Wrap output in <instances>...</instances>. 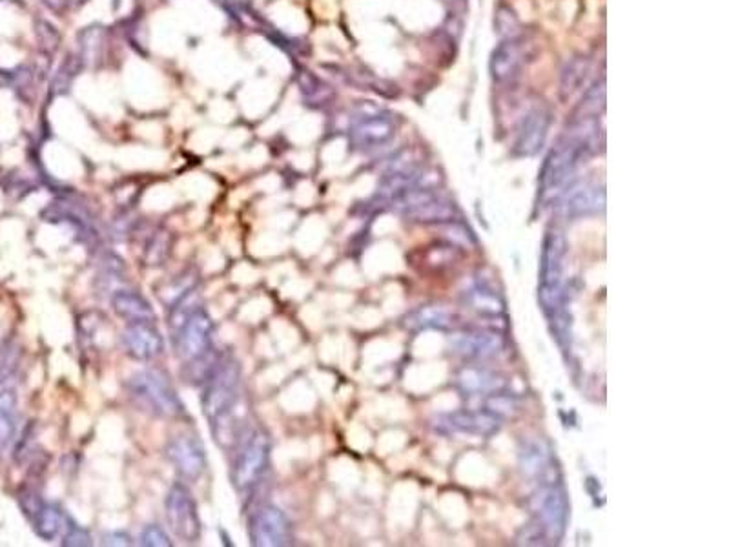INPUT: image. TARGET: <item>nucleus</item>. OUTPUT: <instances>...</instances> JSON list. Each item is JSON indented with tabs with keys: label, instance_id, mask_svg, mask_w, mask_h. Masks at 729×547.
<instances>
[{
	"label": "nucleus",
	"instance_id": "nucleus-23",
	"mask_svg": "<svg viewBox=\"0 0 729 547\" xmlns=\"http://www.w3.org/2000/svg\"><path fill=\"white\" fill-rule=\"evenodd\" d=\"M405 321L412 331L447 329L451 325L452 316L442 305H423L420 309L412 310Z\"/></svg>",
	"mask_w": 729,
	"mask_h": 547
},
{
	"label": "nucleus",
	"instance_id": "nucleus-5",
	"mask_svg": "<svg viewBox=\"0 0 729 547\" xmlns=\"http://www.w3.org/2000/svg\"><path fill=\"white\" fill-rule=\"evenodd\" d=\"M128 393L137 407L144 413L159 418H181L185 416V403L161 369H143L135 372L128 380Z\"/></svg>",
	"mask_w": 729,
	"mask_h": 547
},
{
	"label": "nucleus",
	"instance_id": "nucleus-27",
	"mask_svg": "<svg viewBox=\"0 0 729 547\" xmlns=\"http://www.w3.org/2000/svg\"><path fill=\"white\" fill-rule=\"evenodd\" d=\"M604 108H606V79L602 77L584 93V99L578 104L575 115H598L600 117Z\"/></svg>",
	"mask_w": 729,
	"mask_h": 547
},
{
	"label": "nucleus",
	"instance_id": "nucleus-2",
	"mask_svg": "<svg viewBox=\"0 0 729 547\" xmlns=\"http://www.w3.org/2000/svg\"><path fill=\"white\" fill-rule=\"evenodd\" d=\"M596 146L591 145L584 137L575 134L567 128L558 145L549 152L545 159L542 174H540V194L544 199L556 196L564 190L571 177L575 176L578 166L584 163L587 155L595 152Z\"/></svg>",
	"mask_w": 729,
	"mask_h": 547
},
{
	"label": "nucleus",
	"instance_id": "nucleus-15",
	"mask_svg": "<svg viewBox=\"0 0 729 547\" xmlns=\"http://www.w3.org/2000/svg\"><path fill=\"white\" fill-rule=\"evenodd\" d=\"M551 126V112L545 108H534L525 115L522 126L518 130V137L514 143V155L518 157H531L538 154L544 146Z\"/></svg>",
	"mask_w": 729,
	"mask_h": 547
},
{
	"label": "nucleus",
	"instance_id": "nucleus-24",
	"mask_svg": "<svg viewBox=\"0 0 729 547\" xmlns=\"http://www.w3.org/2000/svg\"><path fill=\"white\" fill-rule=\"evenodd\" d=\"M589 70H591V64L587 57H575L565 64L562 81H560V97L564 101L571 99L578 90H582Z\"/></svg>",
	"mask_w": 729,
	"mask_h": 547
},
{
	"label": "nucleus",
	"instance_id": "nucleus-28",
	"mask_svg": "<svg viewBox=\"0 0 729 547\" xmlns=\"http://www.w3.org/2000/svg\"><path fill=\"white\" fill-rule=\"evenodd\" d=\"M471 305L473 309L482 312L485 316H498L504 312V303L494 294L493 290L476 287L471 290Z\"/></svg>",
	"mask_w": 729,
	"mask_h": 547
},
{
	"label": "nucleus",
	"instance_id": "nucleus-14",
	"mask_svg": "<svg viewBox=\"0 0 729 547\" xmlns=\"http://www.w3.org/2000/svg\"><path fill=\"white\" fill-rule=\"evenodd\" d=\"M396 134L394 117L387 112L361 115L352 128V141L361 150H372L391 143Z\"/></svg>",
	"mask_w": 729,
	"mask_h": 547
},
{
	"label": "nucleus",
	"instance_id": "nucleus-19",
	"mask_svg": "<svg viewBox=\"0 0 729 547\" xmlns=\"http://www.w3.org/2000/svg\"><path fill=\"white\" fill-rule=\"evenodd\" d=\"M604 205H606L604 188L584 183V185L571 188V192L565 194L562 210L567 216H587V214H595L600 208H604Z\"/></svg>",
	"mask_w": 729,
	"mask_h": 547
},
{
	"label": "nucleus",
	"instance_id": "nucleus-4",
	"mask_svg": "<svg viewBox=\"0 0 729 547\" xmlns=\"http://www.w3.org/2000/svg\"><path fill=\"white\" fill-rule=\"evenodd\" d=\"M270 456H272L270 433L263 425L250 427L247 436L234 451V462L230 469V480L236 491L248 493L263 482L270 469Z\"/></svg>",
	"mask_w": 729,
	"mask_h": 547
},
{
	"label": "nucleus",
	"instance_id": "nucleus-21",
	"mask_svg": "<svg viewBox=\"0 0 729 547\" xmlns=\"http://www.w3.org/2000/svg\"><path fill=\"white\" fill-rule=\"evenodd\" d=\"M458 385L465 394H493L504 389V380L487 369H463L458 376Z\"/></svg>",
	"mask_w": 729,
	"mask_h": 547
},
{
	"label": "nucleus",
	"instance_id": "nucleus-16",
	"mask_svg": "<svg viewBox=\"0 0 729 547\" xmlns=\"http://www.w3.org/2000/svg\"><path fill=\"white\" fill-rule=\"evenodd\" d=\"M452 347L471 360H489L504 351L505 341L498 332L469 331L456 334Z\"/></svg>",
	"mask_w": 729,
	"mask_h": 547
},
{
	"label": "nucleus",
	"instance_id": "nucleus-17",
	"mask_svg": "<svg viewBox=\"0 0 729 547\" xmlns=\"http://www.w3.org/2000/svg\"><path fill=\"white\" fill-rule=\"evenodd\" d=\"M525 62V48L518 39H504L491 55L489 70L494 83H509L522 70Z\"/></svg>",
	"mask_w": 729,
	"mask_h": 547
},
{
	"label": "nucleus",
	"instance_id": "nucleus-29",
	"mask_svg": "<svg viewBox=\"0 0 729 547\" xmlns=\"http://www.w3.org/2000/svg\"><path fill=\"white\" fill-rule=\"evenodd\" d=\"M494 28L502 39H518L520 35V21L514 11L507 6H500L494 17Z\"/></svg>",
	"mask_w": 729,
	"mask_h": 547
},
{
	"label": "nucleus",
	"instance_id": "nucleus-11",
	"mask_svg": "<svg viewBox=\"0 0 729 547\" xmlns=\"http://www.w3.org/2000/svg\"><path fill=\"white\" fill-rule=\"evenodd\" d=\"M394 205L400 208L403 216L416 221H451L456 210L451 201L436 194L431 188L414 186L394 199Z\"/></svg>",
	"mask_w": 729,
	"mask_h": 547
},
{
	"label": "nucleus",
	"instance_id": "nucleus-18",
	"mask_svg": "<svg viewBox=\"0 0 729 547\" xmlns=\"http://www.w3.org/2000/svg\"><path fill=\"white\" fill-rule=\"evenodd\" d=\"M112 309L124 323L157 321L152 303L141 292L130 289L115 290L112 294Z\"/></svg>",
	"mask_w": 729,
	"mask_h": 547
},
{
	"label": "nucleus",
	"instance_id": "nucleus-32",
	"mask_svg": "<svg viewBox=\"0 0 729 547\" xmlns=\"http://www.w3.org/2000/svg\"><path fill=\"white\" fill-rule=\"evenodd\" d=\"M103 546H132L134 542H132V538H130V535L128 533H124V531H112V533H108V535H104L103 542H101Z\"/></svg>",
	"mask_w": 729,
	"mask_h": 547
},
{
	"label": "nucleus",
	"instance_id": "nucleus-22",
	"mask_svg": "<svg viewBox=\"0 0 729 547\" xmlns=\"http://www.w3.org/2000/svg\"><path fill=\"white\" fill-rule=\"evenodd\" d=\"M66 518L68 517H64V513L55 504H42L39 511L31 518V522L37 537L52 542L55 538L61 537L66 526Z\"/></svg>",
	"mask_w": 729,
	"mask_h": 547
},
{
	"label": "nucleus",
	"instance_id": "nucleus-6",
	"mask_svg": "<svg viewBox=\"0 0 729 547\" xmlns=\"http://www.w3.org/2000/svg\"><path fill=\"white\" fill-rule=\"evenodd\" d=\"M565 239L560 232H549L544 239L542 263H540V289L538 298L549 316L564 312Z\"/></svg>",
	"mask_w": 729,
	"mask_h": 547
},
{
	"label": "nucleus",
	"instance_id": "nucleus-1",
	"mask_svg": "<svg viewBox=\"0 0 729 547\" xmlns=\"http://www.w3.org/2000/svg\"><path fill=\"white\" fill-rule=\"evenodd\" d=\"M196 292L179 301L170 309V327L174 331V349L177 358L185 363H194L208 358L216 352L214 332L216 325L208 310L197 301Z\"/></svg>",
	"mask_w": 729,
	"mask_h": 547
},
{
	"label": "nucleus",
	"instance_id": "nucleus-7",
	"mask_svg": "<svg viewBox=\"0 0 729 547\" xmlns=\"http://www.w3.org/2000/svg\"><path fill=\"white\" fill-rule=\"evenodd\" d=\"M166 524L175 538L185 544H197L203 535V522L192 491L185 482H175L165 498Z\"/></svg>",
	"mask_w": 729,
	"mask_h": 547
},
{
	"label": "nucleus",
	"instance_id": "nucleus-30",
	"mask_svg": "<svg viewBox=\"0 0 729 547\" xmlns=\"http://www.w3.org/2000/svg\"><path fill=\"white\" fill-rule=\"evenodd\" d=\"M92 544V535L88 533V529L73 522L72 518H66V526L62 531V546L88 547Z\"/></svg>",
	"mask_w": 729,
	"mask_h": 547
},
{
	"label": "nucleus",
	"instance_id": "nucleus-3",
	"mask_svg": "<svg viewBox=\"0 0 729 547\" xmlns=\"http://www.w3.org/2000/svg\"><path fill=\"white\" fill-rule=\"evenodd\" d=\"M241 365L232 356H221L210 378L203 383L201 405L208 424L245 407L241 391Z\"/></svg>",
	"mask_w": 729,
	"mask_h": 547
},
{
	"label": "nucleus",
	"instance_id": "nucleus-25",
	"mask_svg": "<svg viewBox=\"0 0 729 547\" xmlns=\"http://www.w3.org/2000/svg\"><path fill=\"white\" fill-rule=\"evenodd\" d=\"M197 290V276L192 274H181L175 276L172 283H168L165 289L161 290V301L165 303L168 309H174L175 305L181 300H185L186 296H190L192 292Z\"/></svg>",
	"mask_w": 729,
	"mask_h": 547
},
{
	"label": "nucleus",
	"instance_id": "nucleus-10",
	"mask_svg": "<svg viewBox=\"0 0 729 547\" xmlns=\"http://www.w3.org/2000/svg\"><path fill=\"white\" fill-rule=\"evenodd\" d=\"M250 544L257 547H283L294 542L290 518L278 506L257 507L248 520Z\"/></svg>",
	"mask_w": 729,
	"mask_h": 547
},
{
	"label": "nucleus",
	"instance_id": "nucleus-26",
	"mask_svg": "<svg viewBox=\"0 0 729 547\" xmlns=\"http://www.w3.org/2000/svg\"><path fill=\"white\" fill-rule=\"evenodd\" d=\"M522 469L527 476L544 475L551 469V456L544 445L533 442L522 453Z\"/></svg>",
	"mask_w": 729,
	"mask_h": 547
},
{
	"label": "nucleus",
	"instance_id": "nucleus-8",
	"mask_svg": "<svg viewBox=\"0 0 729 547\" xmlns=\"http://www.w3.org/2000/svg\"><path fill=\"white\" fill-rule=\"evenodd\" d=\"M534 511L538 517L533 526L536 538L560 540L569 517V502L564 486L556 482L555 478H544V484L534 496Z\"/></svg>",
	"mask_w": 729,
	"mask_h": 547
},
{
	"label": "nucleus",
	"instance_id": "nucleus-31",
	"mask_svg": "<svg viewBox=\"0 0 729 547\" xmlns=\"http://www.w3.org/2000/svg\"><path fill=\"white\" fill-rule=\"evenodd\" d=\"M139 542L144 547H170L174 546V542L168 537L165 529L157 524H148L144 526L141 535H139Z\"/></svg>",
	"mask_w": 729,
	"mask_h": 547
},
{
	"label": "nucleus",
	"instance_id": "nucleus-20",
	"mask_svg": "<svg viewBox=\"0 0 729 547\" xmlns=\"http://www.w3.org/2000/svg\"><path fill=\"white\" fill-rule=\"evenodd\" d=\"M17 393L10 385L0 383V453H4L17 436Z\"/></svg>",
	"mask_w": 729,
	"mask_h": 547
},
{
	"label": "nucleus",
	"instance_id": "nucleus-13",
	"mask_svg": "<svg viewBox=\"0 0 729 547\" xmlns=\"http://www.w3.org/2000/svg\"><path fill=\"white\" fill-rule=\"evenodd\" d=\"M440 427L449 433L467 434L476 438H489L500 431L502 418L496 414L480 409V411H456L440 418Z\"/></svg>",
	"mask_w": 729,
	"mask_h": 547
},
{
	"label": "nucleus",
	"instance_id": "nucleus-12",
	"mask_svg": "<svg viewBox=\"0 0 729 547\" xmlns=\"http://www.w3.org/2000/svg\"><path fill=\"white\" fill-rule=\"evenodd\" d=\"M121 343L124 352L137 362H154L165 352V338L155 327V321L126 323Z\"/></svg>",
	"mask_w": 729,
	"mask_h": 547
},
{
	"label": "nucleus",
	"instance_id": "nucleus-9",
	"mask_svg": "<svg viewBox=\"0 0 729 547\" xmlns=\"http://www.w3.org/2000/svg\"><path fill=\"white\" fill-rule=\"evenodd\" d=\"M166 458L181 482L196 484L208 467L203 440L196 433L175 434L166 444Z\"/></svg>",
	"mask_w": 729,
	"mask_h": 547
}]
</instances>
